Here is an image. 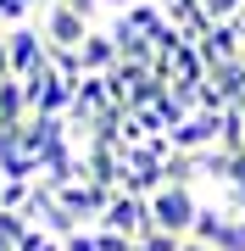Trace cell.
Instances as JSON below:
<instances>
[{"instance_id": "6da1fadb", "label": "cell", "mask_w": 245, "mask_h": 251, "mask_svg": "<svg viewBox=\"0 0 245 251\" xmlns=\"http://www.w3.org/2000/svg\"><path fill=\"white\" fill-rule=\"evenodd\" d=\"M195 218H200V196L190 184H162L151 196V229L173 234V240H190L195 234Z\"/></svg>"}, {"instance_id": "7a4b0ae2", "label": "cell", "mask_w": 245, "mask_h": 251, "mask_svg": "<svg viewBox=\"0 0 245 251\" xmlns=\"http://www.w3.org/2000/svg\"><path fill=\"white\" fill-rule=\"evenodd\" d=\"M45 67H50L45 34H39L34 23L11 28V34H6V73H11V78H34V73H45Z\"/></svg>"}, {"instance_id": "3957f363", "label": "cell", "mask_w": 245, "mask_h": 251, "mask_svg": "<svg viewBox=\"0 0 245 251\" xmlns=\"http://www.w3.org/2000/svg\"><path fill=\"white\" fill-rule=\"evenodd\" d=\"M95 229L128 234V240H145V234H151V201H139V196H128V190H117V196L106 201V212H100Z\"/></svg>"}, {"instance_id": "277c9868", "label": "cell", "mask_w": 245, "mask_h": 251, "mask_svg": "<svg viewBox=\"0 0 245 251\" xmlns=\"http://www.w3.org/2000/svg\"><path fill=\"white\" fill-rule=\"evenodd\" d=\"M167 140H173V151H190V156L218 151V140H223V112H200V106H195Z\"/></svg>"}, {"instance_id": "5b68a950", "label": "cell", "mask_w": 245, "mask_h": 251, "mask_svg": "<svg viewBox=\"0 0 245 251\" xmlns=\"http://www.w3.org/2000/svg\"><path fill=\"white\" fill-rule=\"evenodd\" d=\"M39 34H45V45H56V50H78L84 39L95 34V23H84L78 11H67V6H62V0H50L45 28H39Z\"/></svg>"}, {"instance_id": "8992f818", "label": "cell", "mask_w": 245, "mask_h": 251, "mask_svg": "<svg viewBox=\"0 0 245 251\" xmlns=\"http://www.w3.org/2000/svg\"><path fill=\"white\" fill-rule=\"evenodd\" d=\"M56 201H62V212L73 218L78 229H95L111 196H106V190H95V184H84V179H78V184H62V190H56Z\"/></svg>"}, {"instance_id": "52a82bcc", "label": "cell", "mask_w": 245, "mask_h": 251, "mask_svg": "<svg viewBox=\"0 0 245 251\" xmlns=\"http://www.w3.org/2000/svg\"><path fill=\"white\" fill-rule=\"evenodd\" d=\"M78 56H84V78H111V73L123 67V50H117V39H111L106 28H95L78 45Z\"/></svg>"}, {"instance_id": "ba28073f", "label": "cell", "mask_w": 245, "mask_h": 251, "mask_svg": "<svg viewBox=\"0 0 245 251\" xmlns=\"http://www.w3.org/2000/svg\"><path fill=\"white\" fill-rule=\"evenodd\" d=\"M212 84L223 90V100H228L234 112H245V62H228V67H218V73H212Z\"/></svg>"}, {"instance_id": "9c48e42d", "label": "cell", "mask_w": 245, "mask_h": 251, "mask_svg": "<svg viewBox=\"0 0 245 251\" xmlns=\"http://www.w3.org/2000/svg\"><path fill=\"white\" fill-rule=\"evenodd\" d=\"M218 151H245V112H234V106L223 112V140H218Z\"/></svg>"}, {"instance_id": "30bf717a", "label": "cell", "mask_w": 245, "mask_h": 251, "mask_svg": "<svg viewBox=\"0 0 245 251\" xmlns=\"http://www.w3.org/2000/svg\"><path fill=\"white\" fill-rule=\"evenodd\" d=\"M89 234H95V246H100V251H134V246H139V240H128V234H111V229H89Z\"/></svg>"}, {"instance_id": "8fae6325", "label": "cell", "mask_w": 245, "mask_h": 251, "mask_svg": "<svg viewBox=\"0 0 245 251\" xmlns=\"http://www.w3.org/2000/svg\"><path fill=\"white\" fill-rule=\"evenodd\" d=\"M178 246H184V240H173V234H162V229H151V234H145V240H139L134 251H178Z\"/></svg>"}, {"instance_id": "7c38bea8", "label": "cell", "mask_w": 245, "mask_h": 251, "mask_svg": "<svg viewBox=\"0 0 245 251\" xmlns=\"http://www.w3.org/2000/svg\"><path fill=\"white\" fill-rule=\"evenodd\" d=\"M62 6H67V11H78L84 23H95L100 11H106V0H62Z\"/></svg>"}, {"instance_id": "4fadbf2b", "label": "cell", "mask_w": 245, "mask_h": 251, "mask_svg": "<svg viewBox=\"0 0 245 251\" xmlns=\"http://www.w3.org/2000/svg\"><path fill=\"white\" fill-rule=\"evenodd\" d=\"M62 251H100V246H95V234L84 229V234H73V240H62Z\"/></svg>"}, {"instance_id": "5bb4252c", "label": "cell", "mask_w": 245, "mask_h": 251, "mask_svg": "<svg viewBox=\"0 0 245 251\" xmlns=\"http://www.w3.org/2000/svg\"><path fill=\"white\" fill-rule=\"evenodd\" d=\"M178 251H212V246H200V240H184V246H178Z\"/></svg>"}, {"instance_id": "9a60e30c", "label": "cell", "mask_w": 245, "mask_h": 251, "mask_svg": "<svg viewBox=\"0 0 245 251\" xmlns=\"http://www.w3.org/2000/svg\"><path fill=\"white\" fill-rule=\"evenodd\" d=\"M22 6H28V11H34V6H39V0H22Z\"/></svg>"}]
</instances>
